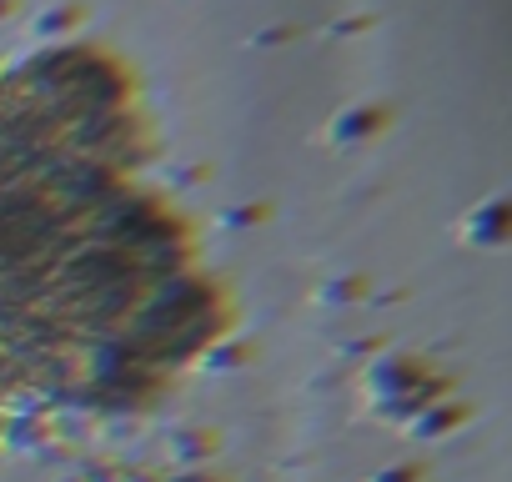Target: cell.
Here are the masks:
<instances>
[{
  "mask_svg": "<svg viewBox=\"0 0 512 482\" xmlns=\"http://www.w3.org/2000/svg\"><path fill=\"white\" fill-rule=\"evenodd\" d=\"M111 216L101 161H51L31 151L26 121L0 116V397L46 392L76 367L51 347L91 322H126L136 282L126 241H101Z\"/></svg>",
  "mask_w": 512,
  "mask_h": 482,
  "instance_id": "obj_1",
  "label": "cell"
}]
</instances>
